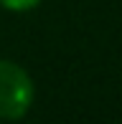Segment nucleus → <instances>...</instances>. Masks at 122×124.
Returning a JSON list of instances; mask_svg holds the SVG:
<instances>
[{"label": "nucleus", "instance_id": "1", "mask_svg": "<svg viewBox=\"0 0 122 124\" xmlns=\"http://www.w3.org/2000/svg\"><path fill=\"white\" fill-rule=\"evenodd\" d=\"M36 101L33 76L18 61L0 58V122H20Z\"/></svg>", "mask_w": 122, "mask_h": 124}, {"label": "nucleus", "instance_id": "2", "mask_svg": "<svg viewBox=\"0 0 122 124\" xmlns=\"http://www.w3.org/2000/svg\"><path fill=\"white\" fill-rule=\"evenodd\" d=\"M43 0H0V8L8 13H31L41 5Z\"/></svg>", "mask_w": 122, "mask_h": 124}]
</instances>
